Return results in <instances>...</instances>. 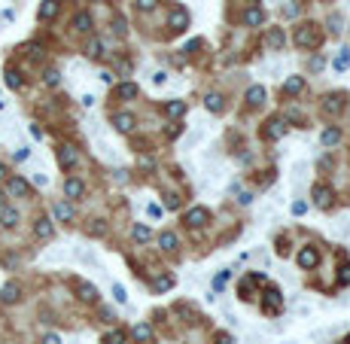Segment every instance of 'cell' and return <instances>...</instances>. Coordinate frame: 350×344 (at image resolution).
Returning a JSON list of instances; mask_svg holds the SVG:
<instances>
[{
  "instance_id": "obj_35",
  "label": "cell",
  "mask_w": 350,
  "mask_h": 344,
  "mask_svg": "<svg viewBox=\"0 0 350 344\" xmlns=\"http://www.w3.org/2000/svg\"><path fill=\"white\" fill-rule=\"evenodd\" d=\"M174 286V277H155V283H152V289H155V293H162V289H171Z\"/></svg>"
},
{
  "instance_id": "obj_14",
  "label": "cell",
  "mask_w": 350,
  "mask_h": 344,
  "mask_svg": "<svg viewBox=\"0 0 350 344\" xmlns=\"http://www.w3.org/2000/svg\"><path fill=\"white\" fill-rule=\"evenodd\" d=\"M52 213H55V220L58 223H70V220H73V204H70V201H58L55 207H52Z\"/></svg>"
},
{
  "instance_id": "obj_9",
  "label": "cell",
  "mask_w": 350,
  "mask_h": 344,
  "mask_svg": "<svg viewBox=\"0 0 350 344\" xmlns=\"http://www.w3.org/2000/svg\"><path fill=\"white\" fill-rule=\"evenodd\" d=\"M64 195L70 198V201H76V198H82V195H85V186H82V180H76V177L64 180Z\"/></svg>"
},
{
  "instance_id": "obj_16",
  "label": "cell",
  "mask_w": 350,
  "mask_h": 344,
  "mask_svg": "<svg viewBox=\"0 0 350 344\" xmlns=\"http://www.w3.org/2000/svg\"><path fill=\"white\" fill-rule=\"evenodd\" d=\"M92 28H95V22H92L89 12H76V15H73V31H79V34H92Z\"/></svg>"
},
{
  "instance_id": "obj_40",
  "label": "cell",
  "mask_w": 350,
  "mask_h": 344,
  "mask_svg": "<svg viewBox=\"0 0 350 344\" xmlns=\"http://www.w3.org/2000/svg\"><path fill=\"white\" fill-rule=\"evenodd\" d=\"M308 67H311V74H317V70H323V58H320V55H314Z\"/></svg>"
},
{
  "instance_id": "obj_45",
  "label": "cell",
  "mask_w": 350,
  "mask_h": 344,
  "mask_svg": "<svg viewBox=\"0 0 350 344\" xmlns=\"http://www.w3.org/2000/svg\"><path fill=\"white\" fill-rule=\"evenodd\" d=\"M305 210H308V204H305V201H295V204H292V213H295V216H302Z\"/></svg>"
},
{
  "instance_id": "obj_48",
  "label": "cell",
  "mask_w": 350,
  "mask_h": 344,
  "mask_svg": "<svg viewBox=\"0 0 350 344\" xmlns=\"http://www.w3.org/2000/svg\"><path fill=\"white\" fill-rule=\"evenodd\" d=\"M216 341H219V344H232V335H225V332H219V335H216Z\"/></svg>"
},
{
  "instance_id": "obj_44",
  "label": "cell",
  "mask_w": 350,
  "mask_h": 344,
  "mask_svg": "<svg viewBox=\"0 0 350 344\" xmlns=\"http://www.w3.org/2000/svg\"><path fill=\"white\" fill-rule=\"evenodd\" d=\"M113 28H116V34H125V19H119V15H116V19H113Z\"/></svg>"
},
{
  "instance_id": "obj_30",
  "label": "cell",
  "mask_w": 350,
  "mask_h": 344,
  "mask_svg": "<svg viewBox=\"0 0 350 344\" xmlns=\"http://www.w3.org/2000/svg\"><path fill=\"white\" fill-rule=\"evenodd\" d=\"M79 299H82V302H95V299H98V289H95L92 283H79Z\"/></svg>"
},
{
  "instance_id": "obj_5",
  "label": "cell",
  "mask_w": 350,
  "mask_h": 344,
  "mask_svg": "<svg viewBox=\"0 0 350 344\" xmlns=\"http://www.w3.org/2000/svg\"><path fill=\"white\" fill-rule=\"evenodd\" d=\"M0 302H3V305H15V302H22V283H15V280L3 283V289H0Z\"/></svg>"
},
{
  "instance_id": "obj_25",
  "label": "cell",
  "mask_w": 350,
  "mask_h": 344,
  "mask_svg": "<svg viewBox=\"0 0 350 344\" xmlns=\"http://www.w3.org/2000/svg\"><path fill=\"white\" fill-rule=\"evenodd\" d=\"M3 79H6V85H9V88H15V92H19V88L25 85V79H22V74H19V70H12V67H9V70H6V74H3Z\"/></svg>"
},
{
  "instance_id": "obj_37",
  "label": "cell",
  "mask_w": 350,
  "mask_h": 344,
  "mask_svg": "<svg viewBox=\"0 0 350 344\" xmlns=\"http://www.w3.org/2000/svg\"><path fill=\"white\" fill-rule=\"evenodd\" d=\"M155 6H159V0H137V9L140 12H152Z\"/></svg>"
},
{
  "instance_id": "obj_15",
  "label": "cell",
  "mask_w": 350,
  "mask_h": 344,
  "mask_svg": "<svg viewBox=\"0 0 350 344\" xmlns=\"http://www.w3.org/2000/svg\"><path fill=\"white\" fill-rule=\"evenodd\" d=\"M19 220H22V216H19L15 207H0V226H3V229H15Z\"/></svg>"
},
{
  "instance_id": "obj_10",
  "label": "cell",
  "mask_w": 350,
  "mask_h": 344,
  "mask_svg": "<svg viewBox=\"0 0 350 344\" xmlns=\"http://www.w3.org/2000/svg\"><path fill=\"white\" fill-rule=\"evenodd\" d=\"M34 234H37V238H43V241H49L52 234H55V226H52L49 216H40V220L34 223Z\"/></svg>"
},
{
  "instance_id": "obj_39",
  "label": "cell",
  "mask_w": 350,
  "mask_h": 344,
  "mask_svg": "<svg viewBox=\"0 0 350 344\" xmlns=\"http://www.w3.org/2000/svg\"><path fill=\"white\" fill-rule=\"evenodd\" d=\"M338 283H341V286H347V283H350V265H344V268H341V274H338Z\"/></svg>"
},
{
  "instance_id": "obj_18",
  "label": "cell",
  "mask_w": 350,
  "mask_h": 344,
  "mask_svg": "<svg viewBox=\"0 0 350 344\" xmlns=\"http://www.w3.org/2000/svg\"><path fill=\"white\" fill-rule=\"evenodd\" d=\"M283 134H286V119H271L268 128H265V137L268 140H277V137H283Z\"/></svg>"
},
{
  "instance_id": "obj_29",
  "label": "cell",
  "mask_w": 350,
  "mask_h": 344,
  "mask_svg": "<svg viewBox=\"0 0 350 344\" xmlns=\"http://www.w3.org/2000/svg\"><path fill=\"white\" fill-rule=\"evenodd\" d=\"M125 341H128L125 329H113V332H107V335H104V344H125Z\"/></svg>"
},
{
  "instance_id": "obj_22",
  "label": "cell",
  "mask_w": 350,
  "mask_h": 344,
  "mask_svg": "<svg viewBox=\"0 0 350 344\" xmlns=\"http://www.w3.org/2000/svg\"><path fill=\"white\" fill-rule=\"evenodd\" d=\"M283 43H286V34L280 31V28H271L268 31V46L271 49H283Z\"/></svg>"
},
{
  "instance_id": "obj_43",
  "label": "cell",
  "mask_w": 350,
  "mask_h": 344,
  "mask_svg": "<svg viewBox=\"0 0 350 344\" xmlns=\"http://www.w3.org/2000/svg\"><path fill=\"white\" fill-rule=\"evenodd\" d=\"M101 320H104V323H113L116 317H113V311H110V307H101Z\"/></svg>"
},
{
  "instance_id": "obj_12",
  "label": "cell",
  "mask_w": 350,
  "mask_h": 344,
  "mask_svg": "<svg viewBox=\"0 0 350 344\" xmlns=\"http://www.w3.org/2000/svg\"><path fill=\"white\" fill-rule=\"evenodd\" d=\"M113 125H116V131H122V134H128V131H134V125H137V119H134L131 113H116V116H113Z\"/></svg>"
},
{
  "instance_id": "obj_20",
  "label": "cell",
  "mask_w": 350,
  "mask_h": 344,
  "mask_svg": "<svg viewBox=\"0 0 350 344\" xmlns=\"http://www.w3.org/2000/svg\"><path fill=\"white\" fill-rule=\"evenodd\" d=\"M262 22H265V12H262L259 6H250L247 12H244V25H250V28H259Z\"/></svg>"
},
{
  "instance_id": "obj_19",
  "label": "cell",
  "mask_w": 350,
  "mask_h": 344,
  "mask_svg": "<svg viewBox=\"0 0 350 344\" xmlns=\"http://www.w3.org/2000/svg\"><path fill=\"white\" fill-rule=\"evenodd\" d=\"M186 110H189V107H186V101H180V98H174V101H168V104H165V113H168L171 119L186 116Z\"/></svg>"
},
{
  "instance_id": "obj_49",
  "label": "cell",
  "mask_w": 350,
  "mask_h": 344,
  "mask_svg": "<svg viewBox=\"0 0 350 344\" xmlns=\"http://www.w3.org/2000/svg\"><path fill=\"white\" fill-rule=\"evenodd\" d=\"M149 216H162V207L159 204H149Z\"/></svg>"
},
{
  "instance_id": "obj_2",
  "label": "cell",
  "mask_w": 350,
  "mask_h": 344,
  "mask_svg": "<svg viewBox=\"0 0 350 344\" xmlns=\"http://www.w3.org/2000/svg\"><path fill=\"white\" fill-rule=\"evenodd\" d=\"M58 165H61L64 171H73V168L79 165V153H76V147L61 143V147H58Z\"/></svg>"
},
{
  "instance_id": "obj_32",
  "label": "cell",
  "mask_w": 350,
  "mask_h": 344,
  "mask_svg": "<svg viewBox=\"0 0 350 344\" xmlns=\"http://www.w3.org/2000/svg\"><path fill=\"white\" fill-rule=\"evenodd\" d=\"M338 140H341V131L338 128H326L323 131V147H335Z\"/></svg>"
},
{
  "instance_id": "obj_13",
  "label": "cell",
  "mask_w": 350,
  "mask_h": 344,
  "mask_svg": "<svg viewBox=\"0 0 350 344\" xmlns=\"http://www.w3.org/2000/svg\"><path fill=\"white\" fill-rule=\"evenodd\" d=\"M314 204H317V207H329V204H332V189H329L326 183H317V186H314Z\"/></svg>"
},
{
  "instance_id": "obj_7",
  "label": "cell",
  "mask_w": 350,
  "mask_h": 344,
  "mask_svg": "<svg viewBox=\"0 0 350 344\" xmlns=\"http://www.w3.org/2000/svg\"><path fill=\"white\" fill-rule=\"evenodd\" d=\"M317 262H320V253H317V247H302L299 250V265L308 271V268H317Z\"/></svg>"
},
{
  "instance_id": "obj_52",
  "label": "cell",
  "mask_w": 350,
  "mask_h": 344,
  "mask_svg": "<svg viewBox=\"0 0 350 344\" xmlns=\"http://www.w3.org/2000/svg\"><path fill=\"white\" fill-rule=\"evenodd\" d=\"M347 344H350V338H347Z\"/></svg>"
},
{
  "instance_id": "obj_36",
  "label": "cell",
  "mask_w": 350,
  "mask_h": 344,
  "mask_svg": "<svg viewBox=\"0 0 350 344\" xmlns=\"http://www.w3.org/2000/svg\"><path fill=\"white\" fill-rule=\"evenodd\" d=\"M347 64H350V52L344 49V52H341V55L335 58V64H332V67H335V70H347Z\"/></svg>"
},
{
  "instance_id": "obj_51",
  "label": "cell",
  "mask_w": 350,
  "mask_h": 344,
  "mask_svg": "<svg viewBox=\"0 0 350 344\" xmlns=\"http://www.w3.org/2000/svg\"><path fill=\"white\" fill-rule=\"evenodd\" d=\"M3 198H6V195H3V192H0V207H3Z\"/></svg>"
},
{
  "instance_id": "obj_3",
  "label": "cell",
  "mask_w": 350,
  "mask_h": 344,
  "mask_svg": "<svg viewBox=\"0 0 350 344\" xmlns=\"http://www.w3.org/2000/svg\"><path fill=\"white\" fill-rule=\"evenodd\" d=\"M280 305H283L280 289H277V286H268V289H265V299H262V311H265V314H277Z\"/></svg>"
},
{
  "instance_id": "obj_27",
  "label": "cell",
  "mask_w": 350,
  "mask_h": 344,
  "mask_svg": "<svg viewBox=\"0 0 350 344\" xmlns=\"http://www.w3.org/2000/svg\"><path fill=\"white\" fill-rule=\"evenodd\" d=\"M85 55H89V58H101L104 55V43L98 37H92L89 43H85Z\"/></svg>"
},
{
  "instance_id": "obj_4",
  "label": "cell",
  "mask_w": 350,
  "mask_h": 344,
  "mask_svg": "<svg viewBox=\"0 0 350 344\" xmlns=\"http://www.w3.org/2000/svg\"><path fill=\"white\" fill-rule=\"evenodd\" d=\"M183 223L192 226V229H201V226L210 223V210H207V207H192V210L186 213V220H183Z\"/></svg>"
},
{
  "instance_id": "obj_1",
  "label": "cell",
  "mask_w": 350,
  "mask_h": 344,
  "mask_svg": "<svg viewBox=\"0 0 350 344\" xmlns=\"http://www.w3.org/2000/svg\"><path fill=\"white\" fill-rule=\"evenodd\" d=\"M295 43H299L302 49H317V46H320V31H317V25H302L299 34H295Z\"/></svg>"
},
{
  "instance_id": "obj_47",
  "label": "cell",
  "mask_w": 350,
  "mask_h": 344,
  "mask_svg": "<svg viewBox=\"0 0 350 344\" xmlns=\"http://www.w3.org/2000/svg\"><path fill=\"white\" fill-rule=\"evenodd\" d=\"M168 207H180V195L171 192V195H168Z\"/></svg>"
},
{
  "instance_id": "obj_24",
  "label": "cell",
  "mask_w": 350,
  "mask_h": 344,
  "mask_svg": "<svg viewBox=\"0 0 350 344\" xmlns=\"http://www.w3.org/2000/svg\"><path fill=\"white\" fill-rule=\"evenodd\" d=\"M247 104H250V107L265 104V88H262V85H253L250 92H247Z\"/></svg>"
},
{
  "instance_id": "obj_26",
  "label": "cell",
  "mask_w": 350,
  "mask_h": 344,
  "mask_svg": "<svg viewBox=\"0 0 350 344\" xmlns=\"http://www.w3.org/2000/svg\"><path fill=\"white\" fill-rule=\"evenodd\" d=\"M159 244H162V250L174 253V250H177V234H174V231H162L159 234Z\"/></svg>"
},
{
  "instance_id": "obj_17",
  "label": "cell",
  "mask_w": 350,
  "mask_h": 344,
  "mask_svg": "<svg viewBox=\"0 0 350 344\" xmlns=\"http://www.w3.org/2000/svg\"><path fill=\"white\" fill-rule=\"evenodd\" d=\"M131 335H134V341H140V344H152V326H149V323H137L134 329H131Z\"/></svg>"
},
{
  "instance_id": "obj_41",
  "label": "cell",
  "mask_w": 350,
  "mask_h": 344,
  "mask_svg": "<svg viewBox=\"0 0 350 344\" xmlns=\"http://www.w3.org/2000/svg\"><path fill=\"white\" fill-rule=\"evenodd\" d=\"M28 55H31V58H43V46H37V43H34V46L28 49Z\"/></svg>"
},
{
  "instance_id": "obj_21",
  "label": "cell",
  "mask_w": 350,
  "mask_h": 344,
  "mask_svg": "<svg viewBox=\"0 0 350 344\" xmlns=\"http://www.w3.org/2000/svg\"><path fill=\"white\" fill-rule=\"evenodd\" d=\"M137 82H122V85H116V98L119 101H131V98H137Z\"/></svg>"
},
{
  "instance_id": "obj_31",
  "label": "cell",
  "mask_w": 350,
  "mask_h": 344,
  "mask_svg": "<svg viewBox=\"0 0 350 344\" xmlns=\"http://www.w3.org/2000/svg\"><path fill=\"white\" fill-rule=\"evenodd\" d=\"M341 107H344V98L341 95H329L326 98V113H338Z\"/></svg>"
},
{
  "instance_id": "obj_33",
  "label": "cell",
  "mask_w": 350,
  "mask_h": 344,
  "mask_svg": "<svg viewBox=\"0 0 350 344\" xmlns=\"http://www.w3.org/2000/svg\"><path fill=\"white\" fill-rule=\"evenodd\" d=\"M131 234H134V241H140V244H146V241L152 238V231H149L146 226H134V231H131Z\"/></svg>"
},
{
  "instance_id": "obj_50",
  "label": "cell",
  "mask_w": 350,
  "mask_h": 344,
  "mask_svg": "<svg viewBox=\"0 0 350 344\" xmlns=\"http://www.w3.org/2000/svg\"><path fill=\"white\" fill-rule=\"evenodd\" d=\"M0 180H6V165H0Z\"/></svg>"
},
{
  "instance_id": "obj_38",
  "label": "cell",
  "mask_w": 350,
  "mask_h": 344,
  "mask_svg": "<svg viewBox=\"0 0 350 344\" xmlns=\"http://www.w3.org/2000/svg\"><path fill=\"white\" fill-rule=\"evenodd\" d=\"M104 231H107V226H104L101 220H95V223L89 226V234H95V238H101V234H104Z\"/></svg>"
},
{
  "instance_id": "obj_42",
  "label": "cell",
  "mask_w": 350,
  "mask_h": 344,
  "mask_svg": "<svg viewBox=\"0 0 350 344\" xmlns=\"http://www.w3.org/2000/svg\"><path fill=\"white\" fill-rule=\"evenodd\" d=\"M113 293H116V302H128V296H125V289H122L119 283L113 286Z\"/></svg>"
},
{
  "instance_id": "obj_6",
  "label": "cell",
  "mask_w": 350,
  "mask_h": 344,
  "mask_svg": "<svg viewBox=\"0 0 350 344\" xmlns=\"http://www.w3.org/2000/svg\"><path fill=\"white\" fill-rule=\"evenodd\" d=\"M6 192L15 195V198H28L31 195V183H28V180H22V177H9L6 180Z\"/></svg>"
},
{
  "instance_id": "obj_46",
  "label": "cell",
  "mask_w": 350,
  "mask_h": 344,
  "mask_svg": "<svg viewBox=\"0 0 350 344\" xmlns=\"http://www.w3.org/2000/svg\"><path fill=\"white\" fill-rule=\"evenodd\" d=\"M43 344H61V338L55 332H49V335H43Z\"/></svg>"
},
{
  "instance_id": "obj_11",
  "label": "cell",
  "mask_w": 350,
  "mask_h": 344,
  "mask_svg": "<svg viewBox=\"0 0 350 344\" xmlns=\"http://www.w3.org/2000/svg\"><path fill=\"white\" fill-rule=\"evenodd\" d=\"M168 25H171V31H186V25H189V12H186L183 6H177V9L171 12Z\"/></svg>"
},
{
  "instance_id": "obj_23",
  "label": "cell",
  "mask_w": 350,
  "mask_h": 344,
  "mask_svg": "<svg viewBox=\"0 0 350 344\" xmlns=\"http://www.w3.org/2000/svg\"><path fill=\"white\" fill-rule=\"evenodd\" d=\"M302 88H305V76H289V79L283 82V92H286V95H299Z\"/></svg>"
},
{
  "instance_id": "obj_28",
  "label": "cell",
  "mask_w": 350,
  "mask_h": 344,
  "mask_svg": "<svg viewBox=\"0 0 350 344\" xmlns=\"http://www.w3.org/2000/svg\"><path fill=\"white\" fill-rule=\"evenodd\" d=\"M204 107H207L210 113H222V107H225V101H222V95H207Z\"/></svg>"
},
{
  "instance_id": "obj_34",
  "label": "cell",
  "mask_w": 350,
  "mask_h": 344,
  "mask_svg": "<svg viewBox=\"0 0 350 344\" xmlns=\"http://www.w3.org/2000/svg\"><path fill=\"white\" fill-rule=\"evenodd\" d=\"M43 82H46V85H58V82H61V74H58L55 67H49L46 74H43Z\"/></svg>"
},
{
  "instance_id": "obj_8",
  "label": "cell",
  "mask_w": 350,
  "mask_h": 344,
  "mask_svg": "<svg viewBox=\"0 0 350 344\" xmlns=\"http://www.w3.org/2000/svg\"><path fill=\"white\" fill-rule=\"evenodd\" d=\"M58 9H61V0H43V3H40V22H52V19H55V15H58Z\"/></svg>"
}]
</instances>
